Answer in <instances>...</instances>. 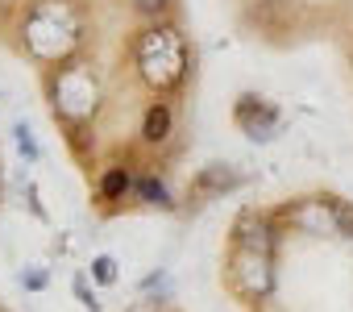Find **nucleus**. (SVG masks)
<instances>
[{"label": "nucleus", "instance_id": "9b49d317", "mask_svg": "<svg viewBox=\"0 0 353 312\" xmlns=\"http://www.w3.org/2000/svg\"><path fill=\"white\" fill-rule=\"evenodd\" d=\"M13 133H17V146H21V154H26V159H38V146H34V133H30L26 125H17Z\"/></svg>", "mask_w": 353, "mask_h": 312}, {"label": "nucleus", "instance_id": "423d86ee", "mask_svg": "<svg viewBox=\"0 0 353 312\" xmlns=\"http://www.w3.org/2000/svg\"><path fill=\"white\" fill-rule=\"evenodd\" d=\"M170 125H174V113H170V104H166V100H158V104H150V108H145L141 137H145V142H166V137H170Z\"/></svg>", "mask_w": 353, "mask_h": 312}, {"label": "nucleus", "instance_id": "20e7f679", "mask_svg": "<svg viewBox=\"0 0 353 312\" xmlns=\"http://www.w3.org/2000/svg\"><path fill=\"white\" fill-rule=\"evenodd\" d=\"M96 100H100V88H96V79H92V71H83V67H67L59 79H54V104L67 113V117H88V113H96Z\"/></svg>", "mask_w": 353, "mask_h": 312}, {"label": "nucleus", "instance_id": "39448f33", "mask_svg": "<svg viewBox=\"0 0 353 312\" xmlns=\"http://www.w3.org/2000/svg\"><path fill=\"white\" fill-rule=\"evenodd\" d=\"M237 125L250 133V137H274V125H279V113L266 104V100H258V96H241L237 100Z\"/></svg>", "mask_w": 353, "mask_h": 312}, {"label": "nucleus", "instance_id": "9d476101", "mask_svg": "<svg viewBox=\"0 0 353 312\" xmlns=\"http://www.w3.org/2000/svg\"><path fill=\"white\" fill-rule=\"evenodd\" d=\"M92 275H96L100 283H112V279H117V258H108V254H100V258L92 262Z\"/></svg>", "mask_w": 353, "mask_h": 312}, {"label": "nucleus", "instance_id": "f257e3e1", "mask_svg": "<svg viewBox=\"0 0 353 312\" xmlns=\"http://www.w3.org/2000/svg\"><path fill=\"white\" fill-rule=\"evenodd\" d=\"M137 67H141V79L150 88H174L188 71V46L179 38V30H150L141 42H137Z\"/></svg>", "mask_w": 353, "mask_h": 312}, {"label": "nucleus", "instance_id": "7ed1b4c3", "mask_svg": "<svg viewBox=\"0 0 353 312\" xmlns=\"http://www.w3.org/2000/svg\"><path fill=\"white\" fill-rule=\"evenodd\" d=\"M270 229H262V237H237V283L250 295H262L270 287Z\"/></svg>", "mask_w": 353, "mask_h": 312}, {"label": "nucleus", "instance_id": "ddd939ff", "mask_svg": "<svg viewBox=\"0 0 353 312\" xmlns=\"http://www.w3.org/2000/svg\"><path fill=\"white\" fill-rule=\"evenodd\" d=\"M137 9L154 17V13H162V9H166V0H137Z\"/></svg>", "mask_w": 353, "mask_h": 312}, {"label": "nucleus", "instance_id": "f8f14e48", "mask_svg": "<svg viewBox=\"0 0 353 312\" xmlns=\"http://www.w3.org/2000/svg\"><path fill=\"white\" fill-rule=\"evenodd\" d=\"M75 291H79V304H83V308H92V312H96V308H100V300H96V295H92V291H88V287H83V279H79V283H75Z\"/></svg>", "mask_w": 353, "mask_h": 312}, {"label": "nucleus", "instance_id": "2eb2a0df", "mask_svg": "<svg viewBox=\"0 0 353 312\" xmlns=\"http://www.w3.org/2000/svg\"><path fill=\"white\" fill-rule=\"evenodd\" d=\"M133 312H154V308H133Z\"/></svg>", "mask_w": 353, "mask_h": 312}, {"label": "nucleus", "instance_id": "4468645a", "mask_svg": "<svg viewBox=\"0 0 353 312\" xmlns=\"http://www.w3.org/2000/svg\"><path fill=\"white\" fill-rule=\"evenodd\" d=\"M42 283H46V275H42V271H34V275H26V287H34V291H38Z\"/></svg>", "mask_w": 353, "mask_h": 312}, {"label": "nucleus", "instance_id": "f03ea898", "mask_svg": "<svg viewBox=\"0 0 353 312\" xmlns=\"http://www.w3.org/2000/svg\"><path fill=\"white\" fill-rule=\"evenodd\" d=\"M26 42L38 59H63L79 42V26L63 5H38L26 21Z\"/></svg>", "mask_w": 353, "mask_h": 312}, {"label": "nucleus", "instance_id": "6e6552de", "mask_svg": "<svg viewBox=\"0 0 353 312\" xmlns=\"http://www.w3.org/2000/svg\"><path fill=\"white\" fill-rule=\"evenodd\" d=\"M237 184H241V175L229 171V167H221V163L200 175V188H208V192H225V188H237Z\"/></svg>", "mask_w": 353, "mask_h": 312}, {"label": "nucleus", "instance_id": "1a4fd4ad", "mask_svg": "<svg viewBox=\"0 0 353 312\" xmlns=\"http://www.w3.org/2000/svg\"><path fill=\"white\" fill-rule=\"evenodd\" d=\"M133 188H137V196H141L145 204H158V208H170V192H166V188H162V184H158L154 175H145V179H137Z\"/></svg>", "mask_w": 353, "mask_h": 312}, {"label": "nucleus", "instance_id": "0eeeda50", "mask_svg": "<svg viewBox=\"0 0 353 312\" xmlns=\"http://www.w3.org/2000/svg\"><path fill=\"white\" fill-rule=\"evenodd\" d=\"M129 188H133V179H129L125 167H112V171H104V179H100V196H104V200H121Z\"/></svg>", "mask_w": 353, "mask_h": 312}]
</instances>
